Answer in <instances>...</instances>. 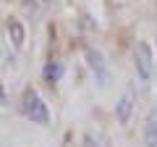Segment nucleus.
I'll return each mask as SVG.
<instances>
[{"label": "nucleus", "mask_w": 157, "mask_h": 147, "mask_svg": "<svg viewBox=\"0 0 157 147\" xmlns=\"http://www.w3.org/2000/svg\"><path fill=\"white\" fill-rule=\"evenodd\" d=\"M21 113L24 118H29L32 124H39V126H47L50 124V110H47V102L42 100L37 89H24L21 95Z\"/></svg>", "instance_id": "f257e3e1"}, {"label": "nucleus", "mask_w": 157, "mask_h": 147, "mask_svg": "<svg viewBox=\"0 0 157 147\" xmlns=\"http://www.w3.org/2000/svg\"><path fill=\"white\" fill-rule=\"evenodd\" d=\"M134 68L136 76L141 81H152V74H155V50H152L149 42H136L134 47Z\"/></svg>", "instance_id": "f03ea898"}, {"label": "nucleus", "mask_w": 157, "mask_h": 147, "mask_svg": "<svg viewBox=\"0 0 157 147\" xmlns=\"http://www.w3.org/2000/svg\"><path fill=\"white\" fill-rule=\"evenodd\" d=\"M134 110H136V92H134V87H128V89L121 95L118 105H115V118H118V124H121V126H128Z\"/></svg>", "instance_id": "7ed1b4c3"}, {"label": "nucleus", "mask_w": 157, "mask_h": 147, "mask_svg": "<svg viewBox=\"0 0 157 147\" xmlns=\"http://www.w3.org/2000/svg\"><path fill=\"white\" fill-rule=\"evenodd\" d=\"M84 55H86V63H89L92 74H94V79L100 81L102 87H105L107 79H110V71H107V63H105V58H102V53L94 50V47H86Z\"/></svg>", "instance_id": "20e7f679"}, {"label": "nucleus", "mask_w": 157, "mask_h": 147, "mask_svg": "<svg viewBox=\"0 0 157 147\" xmlns=\"http://www.w3.org/2000/svg\"><path fill=\"white\" fill-rule=\"evenodd\" d=\"M6 32H8V40L16 50H24V42H26V29L18 18H8L6 21Z\"/></svg>", "instance_id": "39448f33"}, {"label": "nucleus", "mask_w": 157, "mask_h": 147, "mask_svg": "<svg viewBox=\"0 0 157 147\" xmlns=\"http://www.w3.org/2000/svg\"><path fill=\"white\" fill-rule=\"evenodd\" d=\"M42 79L47 81V84H58V81L63 79V61H58V58H50V61L45 63V68H42Z\"/></svg>", "instance_id": "423d86ee"}, {"label": "nucleus", "mask_w": 157, "mask_h": 147, "mask_svg": "<svg viewBox=\"0 0 157 147\" xmlns=\"http://www.w3.org/2000/svg\"><path fill=\"white\" fill-rule=\"evenodd\" d=\"M144 145L157 147V108H152L147 121H144Z\"/></svg>", "instance_id": "0eeeda50"}, {"label": "nucleus", "mask_w": 157, "mask_h": 147, "mask_svg": "<svg viewBox=\"0 0 157 147\" xmlns=\"http://www.w3.org/2000/svg\"><path fill=\"white\" fill-rule=\"evenodd\" d=\"M21 6L29 16H42L47 11V6H50V0H21Z\"/></svg>", "instance_id": "6e6552de"}, {"label": "nucleus", "mask_w": 157, "mask_h": 147, "mask_svg": "<svg viewBox=\"0 0 157 147\" xmlns=\"http://www.w3.org/2000/svg\"><path fill=\"white\" fill-rule=\"evenodd\" d=\"M8 95H6V87H3V81H0V105H6Z\"/></svg>", "instance_id": "1a4fd4ad"}]
</instances>
